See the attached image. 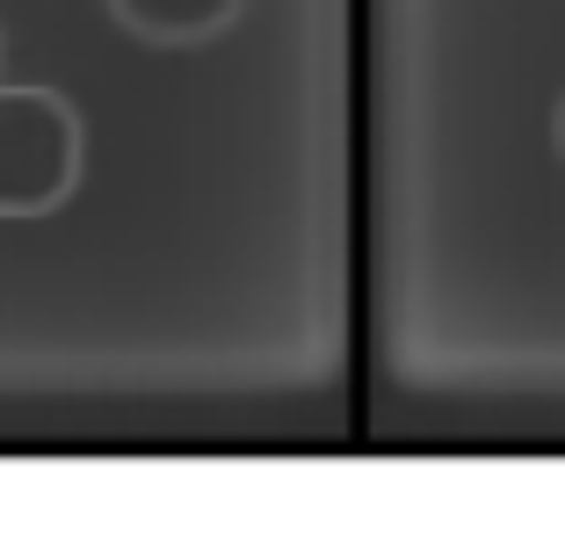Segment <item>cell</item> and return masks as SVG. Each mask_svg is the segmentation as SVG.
<instances>
[{"label": "cell", "instance_id": "cell-4", "mask_svg": "<svg viewBox=\"0 0 565 543\" xmlns=\"http://www.w3.org/2000/svg\"><path fill=\"white\" fill-rule=\"evenodd\" d=\"M0 81H8V30H0Z\"/></svg>", "mask_w": 565, "mask_h": 543}, {"label": "cell", "instance_id": "cell-3", "mask_svg": "<svg viewBox=\"0 0 565 543\" xmlns=\"http://www.w3.org/2000/svg\"><path fill=\"white\" fill-rule=\"evenodd\" d=\"M551 152L565 160V95H558V109H551Z\"/></svg>", "mask_w": 565, "mask_h": 543}, {"label": "cell", "instance_id": "cell-2", "mask_svg": "<svg viewBox=\"0 0 565 543\" xmlns=\"http://www.w3.org/2000/svg\"><path fill=\"white\" fill-rule=\"evenodd\" d=\"M102 8H109V15H117V30L138 36V44H152V51H189V44H211V36L233 30L247 0H102Z\"/></svg>", "mask_w": 565, "mask_h": 543}, {"label": "cell", "instance_id": "cell-1", "mask_svg": "<svg viewBox=\"0 0 565 543\" xmlns=\"http://www.w3.org/2000/svg\"><path fill=\"white\" fill-rule=\"evenodd\" d=\"M87 167V131L58 87L0 81V217L66 211Z\"/></svg>", "mask_w": 565, "mask_h": 543}]
</instances>
